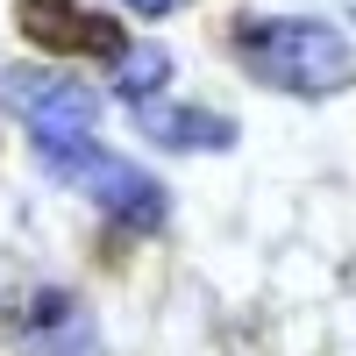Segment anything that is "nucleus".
<instances>
[{"label":"nucleus","instance_id":"nucleus-4","mask_svg":"<svg viewBox=\"0 0 356 356\" xmlns=\"http://www.w3.org/2000/svg\"><path fill=\"white\" fill-rule=\"evenodd\" d=\"M15 29L36 50H65V57H122V29L107 15L79 8V0H15Z\"/></svg>","mask_w":356,"mask_h":356},{"label":"nucleus","instance_id":"nucleus-5","mask_svg":"<svg viewBox=\"0 0 356 356\" xmlns=\"http://www.w3.org/2000/svg\"><path fill=\"white\" fill-rule=\"evenodd\" d=\"M136 122H143V136H157L164 150H228V143H235V122H228V114H207V107L136 100Z\"/></svg>","mask_w":356,"mask_h":356},{"label":"nucleus","instance_id":"nucleus-1","mask_svg":"<svg viewBox=\"0 0 356 356\" xmlns=\"http://www.w3.org/2000/svg\"><path fill=\"white\" fill-rule=\"evenodd\" d=\"M235 57L243 72L278 86V93H300V100H321V93H342L356 79V50L342 29L328 22H264V15H243L235 22Z\"/></svg>","mask_w":356,"mask_h":356},{"label":"nucleus","instance_id":"nucleus-2","mask_svg":"<svg viewBox=\"0 0 356 356\" xmlns=\"http://www.w3.org/2000/svg\"><path fill=\"white\" fill-rule=\"evenodd\" d=\"M36 157H43L50 178L86 186L122 228H157V221H164V186H157V178H143L136 164L93 150V143H50V150H36Z\"/></svg>","mask_w":356,"mask_h":356},{"label":"nucleus","instance_id":"nucleus-3","mask_svg":"<svg viewBox=\"0 0 356 356\" xmlns=\"http://www.w3.org/2000/svg\"><path fill=\"white\" fill-rule=\"evenodd\" d=\"M0 107L29 122L36 150H50V143H93V129H100V100H93V86L57 79V72H29V65L0 72Z\"/></svg>","mask_w":356,"mask_h":356},{"label":"nucleus","instance_id":"nucleus-7","mask_svg":"<svg viewBox=\"0 0 356 356\" xmlns=\"http://www.w3.org/2000/svg\"><path fill=\"white\" fill-rule=\"evenodd\" d=\"M129 8H136V15H150V22H157V15H171V8H178V0H129Z\"/></svg>","mask_w":356,"mask_h":356},{"label":"nucleus","instance_id":"nucleus-6","mask_svg":"<svg viewBox=\"0 0 356 356\" xmlns=\"http://www.w3.org/2000/svg\"><path fill=\"white\" fill-rule=\"evenodd\" d=\"M164 79H171V50L164 43H136V50L114 57V86H122L129 100H157Z\"/></svg>","mask_w":356,"mask_h":356}]
</instances>
